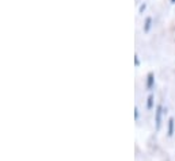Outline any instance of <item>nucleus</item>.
<instances>
[{"mask_svg":"<svg viewBox=\"0 0 175 161\" xmlns=\"http://www.w3.org/2000/svg\"><path fill=\"white\" fill-rule=\"evenodd\" d=\"M134 65H136V67H140V58H138L137 54L134 56Z\"/></svg>","mask_w":175,"mask_h":161,"instance_id":"nucleus-7","label":"nucleus"},{"mask_svg":"<svg viewBox=\"0 0 175 161\" xmlns=\"http://www.w3.org/2000/svg\"><path fill=\"white\" fill-rule=\"evenodd\" d=\"M153 85H155V75L152 72H149L148 75H147V88L152 89Z\"/></svg>","mask_w":175,"mask_h":161,"instance_id":"nucleus-2","label":"nucleus"},{"mask_svg":"<svg viewBox=\"0 0 175 161\" xmlns=\"http://www.w3.org/2000/svg\"><path fill=\"white\" fill-rule=\"evenodd\" d=\"M145 8H147V4H145V3H142L141 6H140V8H138V12H140V14H142V12L145 11Z\"/></svg>","mask_w":175,"mask_h":161,"instance_id":"nucleus-6","label":"nucleus"},{"mask_svg":"<svg viewBox=\"0 0 175 161\" xmlns=\"http://www.w3.org/2000/svg\"><path fill=\"white\" fill-rule=\"evenodd\" d=\"M152 23H153V19L148 16V18H145V22H144V27H142V30L144 33H148L151 30V27H152Z\"/></svg>","mask_w":175,"mask_h":161,"instance_id":"nucleus-3","label":"nucleus"},{"mask_svg":"<svg viewBox=\"0 0 175 161\" xmlns=\"http://www.w3.org/2000/svg\"><path fill=\"white\" fill-rule=\"evenodd\" d=\"M174 133V119L171 118L168 121V135H172Z\"/></svg>","mask_w":175,"mask_h":161,"instance_id":"nucleus-5","label":"nucleus"},{"mask_svg":"<svg viewBox=\"0 0 175 161\" xmlns=\"http://www.w3.org/2000/svg\"><path fill=\"white\" fill-rule=\"evenodd\" d=\"M171 3H172V4H175V0H171Z\"/></svg>","mask_w":175,"mask_h":161,"instance_id":"nucleus-8","label":"nucleus"},{"mask_svg":"<svg viewBox=\"0 0 175 161\" xmlns=\"http://www.w3.org/2000/svg\"><path fill=\"white\" fill-rule=\"evenodd\" d=\"M147 107L151 110L153 107V95H149L148 99H147Z\"/></svg>","mask_w":175,"mask_h":161,"instance_id":"nucleus-4","label":"nucleus"},{"mask_svg":"<svg viewBox=\"0 0 175 161\" xmlns=\"http://www.w3.org/2000/svg\"><path fill=\"white\" fill-rule=\"evenodd\" d=\"M162 114H163V107H162V106H157V107H156V114H155V121H156V129H159V127H160Z\"/></svg>","mask_w":175,"mask_h":161,"instance_id":"nucleus-1","label":"nucleus"}]
</instances>
